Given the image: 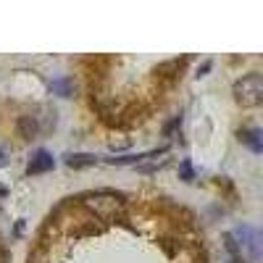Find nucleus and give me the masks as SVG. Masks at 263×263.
Returning <instances> with one entry per match:
<instances>
[{
    "label": "nucleus",
    "mask_w": 263,
    "mask_h": 263,
    "mask_svg": "<svg viewBox=\"0 0 263 263\" xmlns=\"http://www.w3.org/2000/svg\"><path fill=\"white\" fill-rule=\"evenodd\" d=\"M234 92H237V98L242 100V103L258 105L260 103V95H263V79H260V74L242 77V79L234 84Z\"/></svg>",
    "instance_id": "f257e3e1"
},
{
    "label": "nucleus",
    "mask_w": 263,
    "mask_h": 263,
    "mask_svg": "<svg viewBox=\"0 0 263 263\" xmlns=\"http://www.w3.org/2000/svg\"><path fill=\"white\" fill-rule=\"evenodd\" d=\"M232 237H239V239H242L239 245H245V248L250 250V255L258 260V255H260V245H258V232H255V229H250V227H237V229L232 232Z\"/></svg>",
    "instance_id": "f03ea898"
},
{
    "label": "nucleus",
    "mask_w": 263,
    "mask_h": 263,
    "mask_svg": "<svg viewBox=\"0 0 263 263\" xmlns=\"http://www.w3.org/2000/svg\"><path fill=\"white\" fill-rule=\"evenodd\" d=\"M55 166V161H53V156L48 150H37L34 153V158H32V163L27 166V174L29 177H37V174H45V171H50Z\"/></svg>",
    "instance_id": "7ed1b4c3"
},
{
    "label": "nucleus",
    "mask_w": 263,
    "mask_h": 263,
    "mask_svg": "<svg viewBox=\"0 0 263 263\" xmlns=\"http://www.w3.org/2000/svg\"><path fill=\"white\" fill-rule=\"evenodd\" d=\"M116 197H103V195H92L90 200H87V208H92L95 213L100 216H108V213H114L116 211Z\"/></svg>",
    "instance_id": "20e7f679"
},
{
    "label": "nucleus",
    "mask_w": 263,
    "mask_h": 263,
    "mask_svg": "<svg viewBox=\"0 0 263 263\" xmlns=\"http://www.w3.org/2000/svg\"><path fill=\"white\" fill-rule=\"evenodd\" d=\"M98 158L90 156V153H74V156H66V166L69 168H87V166H95Z\"/></svg>",
    "instance_id": "39448f33"
},
{
    "label": "nucleus",
    "mask_w": 263,
    "mask_h": 263,
    "mask_svg": "<svg viewBox=\"0 0 263 263\" xmlns=\"http://www.w3.org/2000/svg\"><path fill=\"white\" fill-rule=\"evenodd\" d=\"M242 142H245L253 153H260V150H263V145H260V132H258V129H245V132H242Z\"/></svg>",
    "instance_id": "423d86ee"
},
{
    "label": "nucleus",
    "mask_w": 263,
    "mask_h": 263,
    "mask_svg": "<svg viewBox=\"0 0 263 263\" xmlns=\"http://www.w3.org/2000/svg\"><path fill=\"white\" fill-rule=\"evenodd\" d=\"M50 87H53L55 92H61L63 98H69V95H71V79H55Z\"/></svg>",
    "instance_id": "0eeeda50"
},
{
    "label": "nucleus",
    "mask_w": 263,
    "mask_h": 263,
    "mask_svg": "<svg viewBox=\"0 0 263 263\" xmlns=\"http://www.w3.org/2000/svg\"><path fill=\"white\" fill-rule=\"evenodd\" d=\"M224 245H227V250L232 253V258H234L237 263L242 260V258H239V245L234 242V237H232V232H229V234H224Z\"/></svg>",
    "instance_id": "6e6552de"
},
{
    "label": "nucleus",
    "mask_w": 263,
    "mask_h": 263,
    "mask_svg": "<svg viewBox=\"0 0 263 263\" xmlns=\"http://www.w3.org/2000/svg\"><path fill=\"white\" fill-rule=\"evenodd\" d=\"M21 129H24L27 137H34V135H37V121L29 119V116H24V119H21Z\"/></svg>",
    "instance_id": "1a4fd4ad"
},
{
    "label": "nucleus",
    "mask_w": 263,
    "mask_h": 263,
    "mask_svg": "<svg viewBox=\"0 0 263 263\" xmlns=\"http://www.w3.org/2000/svg\"><path fill=\"white\" fill-rule=\"evenodd\" d=\"M179 174H182V179H184V182H192V179H195V174H192V166H190V161H182V166H179Z\"/></svg>",
    "instance_id": "9d476101"
},
{
    "label": "nucleus",
    "mask_w": 263,
    "mask_h": 263,
    "mask_svg": "<svg viewBox=\"0 0 263 263\" xmlns=\"http://www.w3.org/2000/svg\"><path fill=\"white\" fill-rule=\"evenodd\" d=\"M179 126H182V116H174V119L166 124V129H163V132H166V135H171V132H174V129H179Z\"/></svg>",
    "instance_id": "9b49d317"
},
{
    "label": "nucleus",
    "mask_w": 263,
    "mask_h": 263,
    "mask_svg": "<svg viewBox=\"0 0 263 263\" xmlns=\"http://www.w3.org/2000/svg\"><path fill=\"white\" fill-rule=\"evenodd\" d=\"M3 163H6V161H3V150H0V166H3Z\"/></svg>",
    "instance_id": "f8f14e48"
},
{
    "label": "nucleus",
    "mask_w": 263,
    "mask_h": 263,
    "mask_svg": "<svg viewBox=\"0 0 263 263\" xmlns=\"http://www.w3.org/2000/svg\"><path fill=\"white\" fill-rule=\"evenodd\" d=\"M6 195V187H0V197H3Z\"/></svg>",
    "instance_id": "ddd939ff"
}]
</instances>
